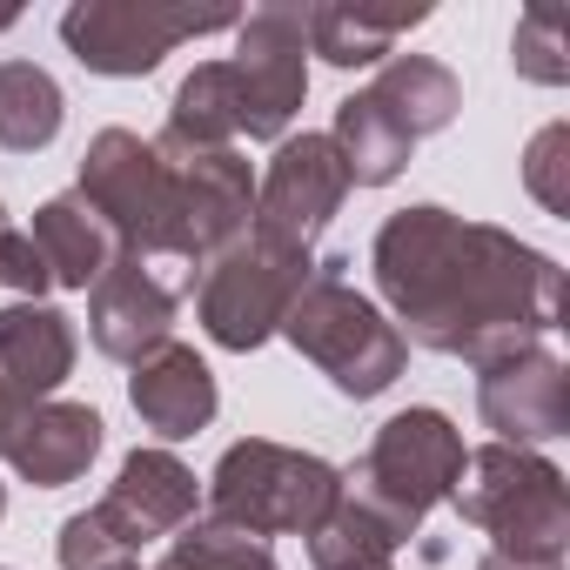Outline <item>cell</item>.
<instances>
[{"label": "cell", "mask_w": 570, "mask_h": 570, "mask_svg": "<svg viewBox=\"0 0 570 570\" xmlns=\"http://www.w3.org/2000/svg\"><path fill=\"white\" fill-rule=\"evenodd\" d=\"M75 370V323L48 303H8L0 309V396L48 403Z\"/></svg>", "instance_id": "cell-16"}, {"label": "cell", "mask_w": 570, "mask_h": 570, "mask_svg": "<svg viewBox=\"0 0 570 570\" xmlns=\"http://www.w3.org/2000/svg\"><path fill=\"white\" fill-rule=\"evenodd\" d=\"M570 155V128L563 121H550L537 141H530V155H523V181H530V195L550 208V215H570V181H563V161Z\"/></svg>", "instance_id": "cell-25"}, {"label": "cell", "mask_w": 570, "mask_h": 570, "mask_svg": "<svg viewBox=\"0 0 570 570\" xmlns=\"http://www.w3.org/2000/svg\"><path fill=\"white\" fill-rule=\"evenodd\" d=\"M14 21H21V8H0V35H8V28H14Z\"/></svg>", "instance_id": "cell-29"}, {"label": "cell", "mask_w": 570, "mask_h": 570, "mask_svg": "<svg viewBox=\"0 0 570 570\" xmlns=\"http://www.w3.org/2000/svg\"><path fill=\"white\" fill-rule=\"evenodd\" d=\"M28 242L41 248V262H48V275H55V289H95V282L115 268V255H121V242L108 235V222H101L81 195L41 202Z\"/></svg>", "instance_id": "cell-17"}, {"label": "cell", "mask_w": 570, "mask_h": 570, "mask_svg": "<svg viewBox=\"0 0 570 570\" xmlns=\"http://www.w3.org/2000/svg\"><path fill=\"white\" fill-rule=\"evenodd\" d=\"M343 268H350L343 255H323L316 275L303 282V296L289 303V316H282L275 336H289V350L309 356V363L336 383V396L370 403V396H383V390L403 376L410 343L396 336V323H390L370 296L350 289Z\"/></svg>", "instance_id": "cell-4"}, {"label": "cell", "mask_w": 570, "mask_h": 570, "mask_svg": "<svg viewBox=\"0 0 570 570\" xmlns=\"http://www.w3.org/2000/svg\"><path fill=\"white\" fill-rule=\"evenodd\" d=\"M0 570H8V563H0Z\"/></svg>", "instance_id": "cell-33"}, {"label": "cell", "mask_w": 570, "mask_h": 570, "mask_svg": "<svg viewBox=\"0 0 570 570\" xmlns=\"http://www.w3.org/2000/svg\"><path fill=\"white\" fill-rule=\"evenodd\" d=\"M423 21L430 8H309V55L330 68H376Z\"/></svg>", "instance_id": "cell-19"}, {"label": "cell", "mask_w": 570, "mask_h": 570, "mask_svg": "<svg viewBox=\"0 0 570 570\" xmlns=\"http://www.w3.org/2000/svg\"><path fill=\"white\" fill-rule=\"evenodd\" d=\"M350 195V168L330 135H282L268 175L255 181V235L275 248H309Z\"/></svg>", "instance_id": "cell-11"}, {"label": "cell", "mask_w": 570, "mask_h": 570, "mask_svg": "<svg viewBox=\"0 0 570 570\" xmlns=\"http://www.w3.org/2000/svg\"><path fill=\"white\" fill-rule=\"evenodd\" d=\"M128 403H135V416H141L161 443H181V436H195V430L215 423V403H222V396H215L208 363H202L188 343H161L155 356L135 363Z\"/></svg>", "instance_id": "cell-15"}, {"label": "cell", "mask_w": 570, "mask_h": 570, "mask_svg": "<svg viewBox=\"0 0 570 570\" xmlns=\"http://www.w3.org/2000/svg\"><path fill=\"white\" fill-rule=\"evenodd\" d=\"M316 275V255L309 248H275L262 235H242L228 242L202 275H195V316L208 330L215 350H262L282 316H289V303L303 296V282Z\"/></svg>", "instance_id": "cell-8"}, {"label": "cell", "mask_w": 570, "mask_h": 570, "mask_svg": "<svg viewBox=\"0 0 570 570\" xmlns=\"http://www.w3.org/2000/svg\"><path fill=\"white\" fill-rule=\"evenodd\" d=\"M510 61H517L523 81L563 88L570 81V14L563 8H530L510 35Z\"/></svg>", "instance_id": "cell-24"}, {"label": "cell", "mask_w": 570, "mask_h": 570, "mask_svg": "<svg viewBox=\"0 0 570 570\" xmlns=\"http://www.w3.org/2000/svg\"><path fill=\"white\" fill-rule=\"evenodd\" d=\"M228 81L242 95V135L248 141H282L309 95V8L275 0L235 21V55Z\"/></svg>", "instance_id": "cell-10"}, {"label": "cell", "mask_w": 570, "mask_h": 570, "mask_svg": "<svg viewBox=\"0 0 570 570\" xmlns=\"http://www.w3.org/2000/svg\"><path fill=\"white\" fill-rule=\"evenodd\" d=\"M456 517L470 530L490 537L497 557H543L563 563L570 543V483L550 456L537 450H510V443H483L463 456V476L450 490Z\"/></svg>", "instance_id": "cell-5"}, {"label": "cell", "mask_w": 570, "mask_h": 570, "mask_svg": "<svg viewBox=\"0 0 570 570\" xmlns=\"http://www.w3.org/2000/svg\"><path fill=\"white\" fill-rule=\"evenodd\" d=\"M396 336L470 370L537 350L563 316V268L510 228L463 222L436 202L396 208L370 248Z\"/></svg>", "instance_id": "cell-1"}, {"label": "cell", "mask_w": 570, "mask_h": 570, "mask_svg": "<svg viewBox=\"0 0 570 570\" xmlns=\"http://www.w3.org/2000/svg\"><path fill=\"white\" fill-rule=\"evenodd\" d=\"M155 570H282V563H275V550L262 537L208 517V523H181L168 537V557Z\"/></svg>", "instance_id": "cell-22"}, {"label": "cell", "mask_w": 570, "mask_h": 570, "mask_svg": "<svg viewBox=\"0 0 570 570\" xmlns=\"http://www.w3.org/2000/svg\"><path fill=\"white\" fill-rule=\"evenodd\" d=\"M75 195L108 222V235L121 242V255L161 268L181 296H195V248H188V202H181V175L175 161L128 135V128H101L81 155V181Z\"/></svg>", "instance_id": "cell-2"}, {"label": "cell", "mask_w": 570, "mask_h": 570, "mask_svg": "<svg viewBox=\"0 0 570 570\" xmlns=\"http://www.w3.org/2000/svg\"><path fill=\"white\" fill-rule=\"evenodd\" d=\"M101 416L88 410V403H28L21 410V423H14V436H8V456L14 470H21V483H35V490H61V483H75V476H88V463L101 456Z\"/></svg>", "instance_id": "cell-14"}, {"label": "cell", "mask_w": 570, "mask_h": 570, "mask_svg": "<svg viewBox=\"0 0 570 570\" xmlns=\"http://www.w3.org/2000/svg\"><path fill=\"white\" fill-rule=\"evenodd\" d=\"M330 148L343 155V168H350V188H390L403 168H410V135L370 101V95H350L343 108H336V128H330Z\"/></svg>", "instance_id": "cell-20"}, {"label": "cell", "mask_w": 570, "mask_h": 570, "mask_svg": "<svg viewBox=\"0 0 570 570\" xmlns=\"http://www.w3.org/2000/svg\"><path fill=\"white\" fill-rule=\"evenodd\" d=\"M0 289H14L21 303H41L48 289H55V275H48V262H41V248L28 242V228H0Z\"/></svg>", "instance_id": "cell-26"}, {"label": "cell", "mask_w": 570, "mask_h": 570, "mask_svg": "<svg viewBox=\"0 0 570 570\" xmlns=\"http://www.w3.org/2000/svg\"><path fill=\"white\" fill-rule=\"evenodd\" d=\"M476 416L497 430V443L510 450H537L550 436L570 430V370L550 343L503 356L476 376Z\"/></svg>", "instance_id": "cell-12"}, {"label": "cell", "mask_w": 570, "mask_h": 570, "mask_svg": "<svg viewBox=\"0 0 570 570\" xmlns=\"http://www.w3.org/2000/svg\"><path fill=\"white\" fill-rule=\"evenodd\" d=\"M235 8H168V0H75L61 14V41L88 75H155L161 55H175L195 35H222L235 28Z\"/></svg>", "instance_id": "cell-9"}, {"label": "cell", "mask_w": 570, "mask_h": 570, "mask_svg": "<svg viewBox=\"0 0 570 570\" xmlns=\"http://www.w3.org/2000/svg\"><path fill=\"white\" fill-rule=\"evenodd\" d=\"M410 141H423V135H443L450 121H456V108H463V88H456V75L443 68V61H430V55H390L383 61V75L363 88Z\"/></svg>", "instance_id": "cell-18"}, {"label": "cell", "mask_w": 570, "mask_h": 570, "mask_svg": "<svg viewBox=\"0 0 570 570\" xmlns=\"http://www.w3.org/2000/svg\"><path fill=\"white\" fill-rule=\"evenodd\" d=\"M476 570H563V563H543V557H497V550H483Z\"/></svg>", "instance_id": "cell-27"}, {"label": "cell", "mask_w": 570, "mask_h": 570, "mask_svg": "<svg viewBox=\"0 0 570 570\" xmlns=\"http://www.w3.org/2000/svg\"><path fill=\"white\" fill-rule=\"evenodd\" d=\"M108 570H141V563H135V557H128V563H108Z\"/></svg>", "instance_id": "cell-30"}, {"label": "cell", "mask_w": 570, "mask_h": 570, "mask_svg": "<svg viewBox=\"0 0 570 570\" xmlns=\"http://www.w3.org/2000/svg\"><path fill=\"white\" fill-rule=\"evenodd\" d=\"M195 503H202V483H195V470L175 450H135L121 463V476L108 483V497L61 523L55 557H61V570L128 563L141 543L175 537L181 523H195Z\"/></svg>", "instance_id": "cell-6"}, {"label": "cell", "mask_w": 570, "mask_h": 570, "mask_svg": "<svg viewBox=\"0 0 570 570\" xmlns=\"http://www.w3.org/2000/svg\"><path fill=\"white\" fill-rule=\"evenodd\" d=\"M61 88L48 68L35 61H0V148H14V155H41L55 135H61Z\"/></svg>", "instance_id": "cell-21"}, {"label": "cell", "mask_w": 570, "mask_h": 570, "mask_svg": "<svg viewBox=\"0 0 570 570\" xmlns=\"http://www.w3.org/2000/svg\"><path fill=\"white\" fill-rule=\"evenodd\" d=\"M390 557H396V543H390L350 497L309 530V563H316V570H396Z\"/></svg>", "instance_id": "cell-23"}, {"label": "cell", "mask_w": 570, "mask_h": 570, "mask_svg": "<svg viewBox=\"0 0 570 570\" xmlns=\"http://www.w3.org/2000/svg\"><path fill=\"white\" fill-rule=\"evenodd\" d=\"M175 303H181V289H175L161 268H148L135 255H115V268L88 289V336H95V350L108 363H128L135 370L141 356H155L168 343Z\"/></svg>", "instance_id": "cell-13"}, {"label": "cell", "mask_w": 570, "mask_h": 570, "mask_svg": "<svg viewBox=\"0 0 570 570\" xmlns=\"http://www.w3.org/2000/svg\"><path fill=\"white\" fill-rule=\"evenodd\" d=\"M0 517H8V483H0Z\"/></svg>", "instance_id": "cell-31"}, {"label": "cell", "mask_w": 570, "mask_h": 570, "mask_svg": "<svg viewBox=\"0 0 570 570\" xmlns=\"http://www.w3.org/2000/svg\"><path fill=\"white\" fill-rule=\"evenodd\" d=\"M463 430L443 410H396L376 443L343 470V497L390 537L410 543L423 530V517L436 503H450L456 476H463Z\"/></svg>", "instance_id": "cell-3"}, {"label": "cell", "mask_w": 570, "mask_h": 570, "mask_svg": "<svg viewBox=\"0 0 570 570\" xmlns=\"http://www.w3.org/2000/svg\"><path fill=\"white\" fill-rule=\"evenodd\" d=\"M208 503H215V523H235L248 537H309L343 503V470L309 450L248 436L222 450L208 476Z\"/></svg>", "instance_id": "cell-7"}, {"label": "cell", "mask_w": 570, "mask_h": 570, "mask_svg": "<svg viewBox=\"0 0 570 570\" xmlns=\"http://www.w3.org/2000/svg\"><path fill=\"white\" fill-rule=\"evenodd\" d=\"M21 410H28V403H14V396H0V450H8V436H14V423H21Z\"/></svg>", "instance_id": "cell-28"}, {"label": "cell", "mask_w": 570, "mask_h": 570, "mask_svg": "<svg viewBox=\"0 0 570 570\" xmlns=\"http://www.w3.org/2000/svg\"><path fill=\"white\" fill-rule=\"evenodd\" d=\"M0 228H8V208H0Z\"/></svg>", "instance_id": "cell-32"}]
</instances>
